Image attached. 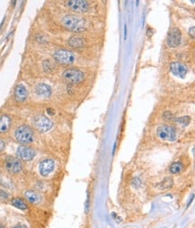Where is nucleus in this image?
I'll return each instance as SVG.
<instances>
[{
    "label": "nucleus",
    "mask_w": 195,
    "mask_h": 228,
    "mask_svg": "<svg viewBox=\"0 0 195 228\" xmlns=\"http://www.w3.org/2000/svg\"><path fill=\"white\" fill-rule=\"evenodd\" d=\"M193 198H194V195H191V199H190V201L188 202V204H187V207H189L190 205H191V203L192 202V200H193Z\"/></svg>",
    "instance_id": "c756f323"
},
{
    "label": "nucleus",
    "mask_w": 195,
    "mask_h": 228,
    "mask_svg": "<svg viewBox=\"0 0 195 228\" xmlns=\"http://www.w3.org/2000/svg\"><path fill=\"white\" fill-rule=\"evenodd\" d=\"M12 125V119L11 118L6 115L3 114L0 116V134H5L8 132Z\"/></svg>",
    "instance_id": "2eb2a0df"
},
{
    "label": "nucleus",
    "mask_w": 195,
    "mask_h": 228,
    "mask_svg": "<svg viewBox=\"0 0 195 228\" xmlns=\"http://www.w3.org/2000/svg\"><path fill=\"white\" fill-rule=\"evenodd\" d=\"M170 71L174 75L180 77V78H184L185 75L187 74L188 69L184 64L174 62L170 64Z\"/></svg>",
    "instance_id": "f8f14e48"
},
{
    "label": "nucleus",
    "mask_w": 195,
    "mask_h": 228,
    "mask_svg": "<svg viewBox=\"0 0 195 228\" xmlns=\"http://www.w3.org/2000/svg\"><path fill=\"white\" fill-rule=\"evenodd\" d=\"M182 169H184V167H182V164L181 162H174L170 166L169 170L172 174H178L182 170Z\"/></svg>",
    "instance_id": "6ab92c4d"
},
{
    "label": "nucleus",
    "mask_w": 195,
    "mask_h": 228,
    "mask_svg": "<svg viewBox=\"0 0 195 228\" xmlns=\"http://www.w3.org/2000/svg\"><path fill=\"white\" fill-rule=\"evenodd\" d=\"M8 198V194L4 190L0 189V199H6Z\"/></svg>",
    "instance_id": "b1692460"
},
{
    "label": "nucleus",
    "mask_w": 195,
    "mask_h": 228,
    "mask_svg": "<svg viewBox=\"0 0 195 228\" xmlns=\"http://www.w3.org/2000/svg\"><path fill=\"white\" fill-rule=\"evenodd\" d=\"M43 71L45 73H51L53 71V66L52 64L49 62V61H44L43 64Z\"/></svg>",
    "instance_id": "4be33fe9"
},
{
    "label": "nucleus",
    "mask_w": 195,
    "mask_h": 228,
    "mask_svg": "<svg viewBox=\"0 0 195 228\" xmlns=\"http://www.w3.org/2000/svg\"><path fill=\"white\" fill-rule=\"evenodd\" d=\"M84 74L78 69H68L63 71V78L69 83H79L84 79Z\"/></svg>",
    "instance_id": "423d86ee"
},
{
    "label": "nucleus",
    "mask_w": 195,
    "mask_h": 228,
    "mask_svg": "<svg viewBox=\"0 0 195 228\" xmlns=\"http://www.w3.org/2000/svg\"><path fill=\"white\" fill-rule=\"evenodd\" d=\"M189 34H191V36H192L193 38H195V26L190 28L189 30Z\"/></svg>",
    "instance_id": "bb28decb"
},
{
    "label": "nucleus",
    "mask_w": 195,
    "mask_h": 228,
    "mask_svg": "<svg viewBox=\"0 0 195 228\" xmlns=\"http://www.w3.org/2000/svg\"><path fill=\"white\" fill-rule=\"evenodd\" d=\"M14 137L22 145H28L34 140V130L27 125H21L16 129Z\"/></svg>",
    "instance_id": "f03ea898"
},
{
    "label": "nucleus",
    "mask_w": 195,
    "mask_h": 228,
    "mask_svg": "<svg viewBox=\"0 0 195 228\" xmlns=\"http://www.w3.org/2000/svg\"><path fill=\"white\" fill-rule=\"evenodd\" d=\"M33 126L39 132H47L53 128V122L50 119L43 115H37L33 119Z\"/></svg>",
    "instance_id": "20e7f679"
},
{
    "label": "nucleus",
    "mask_w": 195,
    "mask_h": 228,
    "mask_svg": "<svg viewBox=\"0 0 195 228\" xmlns=\"http://www.w3.org/2000/svg\"><path fill=\"white\" fill-rule=\"evenodd\" d=\"M63 26L69 31L80 33L85 30L87 23L83 18L74 15H66L62 19Z\"/></svg>",
    "instance_id": "f257e3e1"
},
{
    "label": "nucleus",
    "mask_w": 195,
    "mask_h": 228,
    "mask_svg": "<svg viewBox=\"0 0 195 228\" xmlns=\"http://www.w3.org/2000/svg\"><path fill=\"white\" fill-rule=\"evenodd\" d=\"M24 198H26L31 204H38L41 201V196L33 190H26L23 193Z\"/></svg>",
    "instance_id": "dca6fc26"
},
{
    "label": "nucleus",
    "mask_w": 195,
    "mask_h": 228,
    "mask_svg": "<svg viewBox=\"0 0 195 228\" xmlns=\"http://www.w3.org/2000/svg\"><path fill=\"white\" fill-rule=\"evenodd\" d=\"M181 34L178 28L174 27L172 29H170V31L168 32L167 41H166L169 47L174 48L178 46L181 43Z\"/></svg>",
    "instance_id": "9d476101"
},
{
    "label": "nucleus",
    "mask_w": 195,
    "mask_h": 228,
    "mask_svg": "<svg viewBox=\"0 0 195 228\" xmlns=\"http://www.w3.org/2000/svg\"><path fill=\"white\" fill-rule=\"evenodd\" d=\"M66 6L77 13H85L90 8L89 3L84 0H70L66 2Z\"/></svg>",
    "instance_id": "1a4fd4ad"
},
{
    "label": "nucleus",
    "mask_w": 195,
    "mask_h": 228,
    "mask_svg": "<svg viewBox=\"0 0 195 228\" xmlns=\"http://www.w3.org/2000/svg\"><path fill=\"white\" fill-rule=\"evenodd\" d=\"M127 38V26H125V39Z\"/></svg>",
    "instance_id": "2f4dec72"
},
{
    "label": "nucleus",
    "mask_w": 195,
    "mask_h": 228,
    "mask_svg": "<svg viewBox=\"0 0 195 228\" xmlns=\"http://www.w3.org/2000/svg\"><path fill=\"white\" fill-rule=\"evenodd\" d=\"M132 185H133V187H138L140 185H141V181H140V179L138 178V177H135L132 180Z\"/></svg>",
    "instance_id": "5701e85b"
},
{
    "label": "nucleus",
    "mask_w": 195,
    "mask_h": 228,
    "mask_svg": "<svg viewBox=\"0 0 195 228\" xmlns=\"http://www.w3.org/2000/svg\"><path fill=\"white\" fill-rule=\"evenodd\" d=\"M70 47L74 48V49H81V48L84 46V41L81 37L78 36V35H73L71 36L69 41H68Z\"/></svg>",
    "instance_id": "f3484780"
},
{
    "label": "nucleus",
    "mask_w": 195,
    "mask_h": 228,
    "mask_svg": "<svg viewBox=\"0 0 195 228\" xmlns=\"http://www.w3.org/2000/svg\"><path fill=\"white\" fill-rule=\"evenodd\" d=\"M13 228H26V225H23V224H17L16 226H14Z\"/></svg>",
    "instance_id": "c85d7f7f"
},
{
    "label": "nucleus",
    "mask_w": 195,
    "mask_h": 228,
    "mask_svg": "<svg viewBox=\"0 0 195 228\" xmlns=\"http://www.w3.org/2000/svg\"><path fill=\"white\" fill-rule=\"evenodd\" d=\"M46 112L49 115H53L54 114V111L53 109H51V108H48V109H46Z\"/></svg>",
    "instance_id": "cd10ccee"
},
{
    "label": "nucleus",
    "mask_w": 195,
    "mask_h": 228,
    "mask_svg": "<svg viewBox=\"0 0 195 228\" xmlns=\"http://www.w3.org/2000/svg\"><path fill=\"white\" fill-rule=\"evenodd\" d=\"M16 155L17 158L23 161H31L36 156V151L27 145H21L17 149Z\"/></svg>",
    "instance_id": "6e6552de"
},
{
    "label": "nucleus",
    "mask_w": 195,
    "mask_h": 228,
    "mask_svg": "<svg viewBox=\"0 0 195 228\" xmlns=\"http://www.w3.org/2000/svg\"><path fill=\"white\" fill-rule=\"evenodd\" d=\"M54 167H55V163L53 159H46L43 160L39 165V172H40L41 176H43V177L49 176L53 171Z\"/></svg>",
    "instance_id": "9b49d317"
},
{
    "label": "nucleus",
    "mask_w": 195,
    "mask_h": 228,
    "mask_svg": "<svg viewBox=\"0 0 195 228\" xmlns=\"http://www.w3.org/2000/svg\"><path fill=\"white\" fill-rule=\"evenodd\" d=\"M157 136L163 140L174 141L176 139V130L170 126H161L157 129Z\"/></svg>",
    "instance_id": "0eeeda50"
},
{
    "label": "nucleus",
    "mask_w": 195,
    "mask_h": 228,
    "mask_svg": "<svg viewBox=\"0 0 195 228\" xmlns=\"http://www.w3.org/2000/svg\"><path fill=\"white\" fill-rule=\"evenodd\" d=\"M5 148H6V143H5V141H4L3 139H0V153H2V152L4 151Z\"/></svg>",
    "instance_id": "393cba45"
},
{
    "label": "nucleus",
    "mask_w": 195,
    "mask_h": 228,
    "mask_svg": "<svg viewBox=\"0 0 195 228\" xmlns=\"http://www.w3.org/2000/svg\"><path fill=\"white\" fill-rule=\"evenodd\" d=\"M159 188L160 189H167L170 188L171 187L173 186V180L171 179L170 177H165L164 180L159 184Z\"/></svg>",
    "instance_id": "aec40b11"
},
{
    "label": "nucleus",
    "mask_w": 195,
    "mask_h": 228,
    "mask_svg": "<svg viewBox=\"0 0 195 228\" xmlns=\"http://www.w3.org/2000/svg\"><path fill=\"white\" fill-rule=\"evenodd\" d=\"M5 169L6 172H8L9 174L16 175L22 171L23 166L19 159L8 156L5 160Z\"/></svg>",
    "instance_id": "39448f33"
},
{
    "label": "nucleus",
    "mask_w": 195,
    "mask_h": 228,
    "mask_svg": "<svg viewBox=\"0 0 195 228\" xmlns=\"http://www.w3.org/2000/svg\"><path fill=\"white\" fill-rule=\"evenodd\" d=\"M5 19H6V17H4V18H3V20H2L1 24H0V29L2 28V26H3V24H4V22H5Z\"/></svg>",
    "instance_id": "7c9ffc66"
},
{
    "label": "nucleus",
    "mask_w": 195,
    "mask_h": 228,
    "mask_svg": "<svg viewBox=\"0 0 195 228\" xmlns=\"http://www.w3.org/2000/svg\"><path fill=\"white\" fill-rule=\"evenodd\" d=\"M11 205L14 206L15 207L20 209V210H26L27 209V204L24 202L23 200H22L21 198L16 197L11 200Z\"/></svg>",
    "instance_id": "a211bd4d"
},
{
    "label": "nucleus",
    "mask_w": 195,
    "mask_h": 228,
    "mask_svg": "<svg viewBox=\"0 0 195 228\" xmlns=\"http://www.w3.org/2000/svg\"><path fill=\"white\" fill-rule=\"evenodd\" d=\"M0 228H5V227H4V226H3L2 224H0Z\"/></svg>",
    "instance_id": "473e14b6"
},
{
    "label": "nucleus",
    "mask_w": 195,
    "mask_h": 228,
    "mask_svg": "<svg viewBox=\"0 0 195 228\" xmlns=\"http://www.w3.org/2000/svg\"><path fill=\"white\" fill-rule=\"evenodd\" d=\"M190 121H191V119H190V117H188V116H184V117H181V118L176 119V122H179V123H181V124H182V125H184V126H187V125L190 123Z\"/></svg>",
    "instance_id": "412c9836"
},
{
    "label": "nucleus",
    "mask_w": 195,
    "mask_h": 228,
    "mask_svg": "<svg viewBox=\"0 0 195 228\" xmlns=\"http://www.w3.org/2000/svg\"><path fill=\"white\" fill-rule=\"evenodd\" d=\"M55 62L62 65H70L74 63L75 56L72 52L66 49H58L53 53Z\"/></svg>",
    "instance_id": "7ed1b4c3"
},
{
    "label": "nucleus",
    "mask_w": 195,
    "mask_h": 228,
    "mask_svg": "<svg viewBox=\"0 0 195 228\" xmlns=\"http://www.w3.org/2000/svg\"><path fill=\"white\" fill-rule=\"evenodd\" d=\"M14 97H15V100L18 102H23L27 100L28 92L23 84L19 83V84L16 86L15 91H14Z\"/></svg>",
    "instance_id": "ddd939ff"
},
{
    "label": "nucleus",
    "mask_w": 195,
    "mask_h": 228,
    "mask_svg": "<svg viewBox=\"0 0 195 228\" xmlns=\"http://www.w3.org/2000/svg\"><path fill=\"white\" fill-rule=\"evenodd\" d=\"M34 92L38 96H41V97L47 98L51 95L52 89L49 85L45 84V83H38L34 87Z\"/></svg>",
    "instance_id": "4468645a"
},
{
    "label": "nucleus",
    "mask_w": 195,
    "mask_h": 228,
    "mask_svg": "<svg viewBox=\"0 0 195 228\" xmlns=\"http://www.w3.org/2000/svg\"><path fill=\"white\" fill-rule=\"evenodd\" d=\"M172 117H173V115L171 114V112H164V118L165 119H167V121H170V119H172Z\"/></svg>",
    "instance_id": "a878e982"
}]
</instances>
